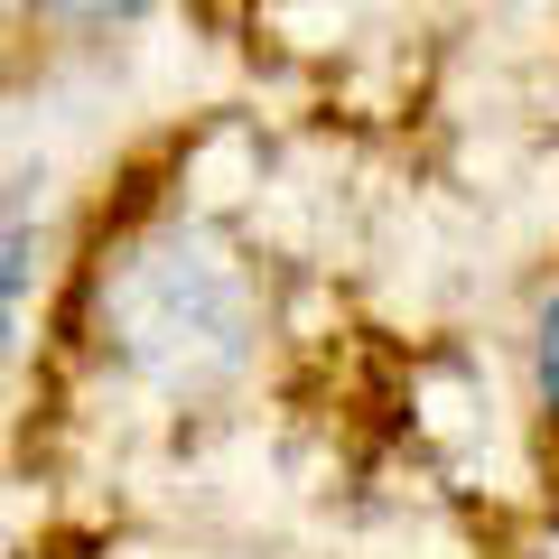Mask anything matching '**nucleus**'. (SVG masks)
<instances>
[{
	"mask_svg": "<svg viewBox=\"0 0 559 559\" xmlns=\"http://www.w3.org/2000/svg\"><path fill=\"white\" fill-rule=\"evenodd\" d=\"M261 345V280L215 224H159L103 280V355L150 392H224Z\"/></svg>",
	"mask_w": 559,
	"mask_h": 559,
	"instance_id": "nucleus-1",
	"label": "nucleus"
},
{
	"mask_svg": "<svg viewBox=\"0 0 559 559\" xmlns=\"http://www.w3.org/2000/svg\"><path fill=\"white\" fill-rule=\"evenodd\" d=\"M28 252H38V215L20 197H0V364L20 345V299H28Z\"/></svg>",
	"mask_w": 559,
	"mask_h": 559,
	"instance_id": "nucleus-2",
	"label": "nucleus"
},
{
	"mask_svg": "<svg viewBox=\"0 0 559 559\" xmlns=\"http://www.w3.org/2000/svg\"><path fill=\"white\" fill-rule=\"evenodd\" d=\"M38 10H47V20H84V28H94V20H131L140 0H38Z\"/></svg>",
	"mask_w": 559,
	"mask_h": 559,
	"instance_id": "nucleus-3",
	"label": "nucleus"
},
{
	"mask_svg": "<svg viewBox=\"0 0 559 559\" xmlns=\"http://www.w3.org/2000/svg\"><path fill=\"white\" fill-rule=\"evenodd\" d=\"M540 392H550V411H559V299L540 308Z\"/></svg>",
	"mask_w": 559,
	"mask_h": 559,
	"instance_id": "nucleus-4",
	"label": "nucleus"
}]
</instances>
